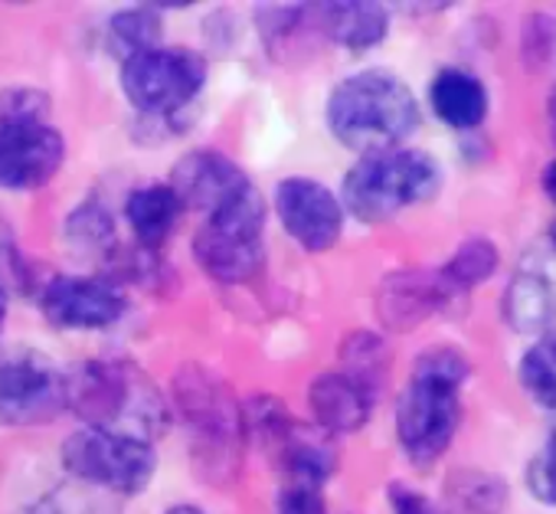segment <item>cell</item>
<instances>
[{"instance_id": "cell-8", "label": "cell", "mask_w": 556, "mask_h": 514, "mask_svg": "<svg viewBox=\"0 0 556 514\" xmlns=\"http://www.w3.org/2000/svg\"><path fill=\"white\" fill-rule=\"evenodd\" d=\"M206 83V60L197 50L157 47L122 63V89L144 115H170L197 99Z\"/></svg>"}, {"instance_id": "cell-4", "label": "cell", "mask_w": 556, "mask_h": 514, "mask_svg": "<svg viewBox=\"0 0 556 514\" xmlns=\"http://www.w3.org/2000/svg\"><path fill=\"white\" fill-rule=\"evenodd\" d=\"M442 171L435 158L416 148L367 154L344 177V210L364 223L393 220L400 210L435 197Z\"/></svg>"}, {"instance_id": "cell-27", "label": "cell", "mask_w": 556, "mask_h": 514, "mask_svg": "<svg viewBox=\"0 0 556 514\" xmlns=\"http://www.w3.org/2000/svg\"><path fill=\"white\" fill-rule=\"evenodd\" d=\"M27 514H115V507H109L102 498H96L89 491L56 488V491L43 494Z\"/></svg>"}, {"instance_id": "cell-11", "label": "cell", "mask_w": 556, "mask_h": 514, "mask_svg": "<svg viewBox=\"0 0 556 514\" xmlns=\"http://www.w3.org/2000/svg\"><path fill=\"white\" fill-rule=\"evenodd\" d=\"M465 292L455 289L442 269L429 273V269H406L390 276L380 286L377 296V312L380 322L393 331H413L422 322H429L432 315H455L462 309Z\"/></svg>"}, {"instance_id": "cell-20", "label": "cell", "mask_w": 556, "mask_h": 514, "mask_svg": "<svg viewBox=\"0 0 556 514\" xmlns=\"http://www.w3.org/2000/svg\"><path fill=\"white\" fill-rule=\"evenodd\" d=\"M161 27H164L161 8H131L109 21L105 43L122 63H128L131 57H141L161 47Z\"/></svg>"}, {"instance_id": "cell-36", "label": "cell", "mask_w": 556, "mask_h": 514, "mask_svg": "<svg viewBox=\"0 0 556 514\" xmlns=\"http://www.w3.org/2000/svg\"><path fill=\"white\" fill-rule=\"evenodd\" d=\"M167 514H206V511H200V507H193V504H177V507H170Z\"/></svg>"}, {"instance_id": "cell-23", "label": "cell", "mask_w": 556, "mask_h": 514, "mask_svg": "<svg viewBox=\"0 0 556 514\" xmlns=\"http://www.w3.org/2000/svg\"><path fill=\"white\" fill-rule=\"evenodd\" d=\"M520 384L536 406L556 413V335H543L520 358Z\"/></svg>"}, {"instance_id": "cell-3", "label": "cell", "mask_w": 556, "mask_h": 514, "mask_svg": "<svg viewBox=\"0 0 556 514\" xmlns=\"http://www.w3.org/2000/svg\"><path fill=\"white\" fill-rule=\"evenodd\" d=\"M174 403L187 426L197 436L193 459L200 472L213 481L219 475H232L242 455V406L232 397L229 384L216 377L210 367L184 364L174 374Z\"/></svg>"}, {"instance_id": "cell-31", "label": "cell", "mask_w": 556, "mask_h": 514, "mask_svg": "<svg viewBox=\"0 0 556 514\" xmlns=\"http://www.w3.org/2000/svg\"><path fill=\"white\" fill-rule=\"evenodd\" d=\"M278 514H328V504L318 485L286 481L282 494H278Z\"/></svg>"}, {"instance_id": "cell-7", "label": "cell", "mask_w": 556, "mask_h": 514, "mask_svg": "<svg viewBox=\"0 0 556 514\" xmlns=\"http://www.w3.org/2000/svg\"><path fill=\"white\" fill-rule=\"evenodd\" d=\"M455 384L416 374L396 400V436L416 465H432L452 446L462 423V400Z\"/></svg>"}, {"instance_id": "cell-26", "label": "cell", "mask_w": 556, "mask_h": 514, "mask_svg": "<svg viewBox=\"0 0 556 514\" xmlns=\"http://www.w3.org/2000/svg\"><path fill=\"white\" fill-rule=\"evenodd\" d=\"M47 112H50V96L40 89H4L0 92V131L47 122Z\"/></svg>"}, {"instance_id": "cell-30", "label": "cell", "mask_w": 556, "mask_h": 514, "mask_svg": "<svg viewBox=\"0 0 556 514\" xmlns=\"http://www.w3.org/2000/svg\"><path fill=\"white\" fill-rule=\"evenodd\" d=\"M416 374H429V377H439V380H448V384H455V387H462L465 380H468V374H471V364H468V358L465 354H458L455 348H432V351H426L419 361H416V367H413Z\"/></svg>"}, {"instance_id": "cell-15", "label": "cell", "mask_w": 556, "mask_h": 514, "mask_svg": "<svg viewBox=\"0 0 556 514\" xmlns=\"http://www.w3.org/2000/svg\"><path fill=\"white\" fill-rule=\"evenodd\" d=\"M308 406H312L315 426H321L331 436H341V432L364 429V423L370 419V410H374V393L364 390L344 371H328L312 380Z\"/></svg>"}, {"instance_id": "cell-17", "label": "cell", "mask_w": 556, "mask_h": 514, "mask_svg": "<svg viewBox=\"0 0 556 514\" xmlns=\"http://www.w3.org/2000/svg\"><path fill=\"white\" fill-rule=\"evenodd\" d=\"M429 102L432 112L458 131L478 128L488 118V89L468 70H442L429 86Z\"/></svg>"}, {"instance_id": "cell-9", "label": "cell", "mask_w": 556, "mask_h": 514, "mask_svg": "<svg viewBox=\"0 0 556 514\" xmlns=\"http://www.w3.org/2000/svg\"><path fill=\"white\" fill-rule=\"evenodd\" d=\"M66 410V374L43 354L0 364V426H40Z\"/></svg>"}, {"instance_id": "cell-29", "label": "cell", "mask_w": 556, "mask_h": 514, "mask_svg": "<svg viewBox=\"0 0 556 514\" xmlns=\"http://www.w3.org/2000/svg\"><path fill=\"white\" fill-rule=\"evenodd\" d=\"M30 279V269L21 255V246L14 239V229L0 220V289L4 292H24Z\"/></svg>"}, {"instance_id": "cell-12", "label": "cell", "mask_w": 556, "mask_h": 514, "mask_svg": "<svg viewBox=\"0 0 556 514\" xmlns=\"http://www.w3.org/2000/svg\"><path fill=\"white\" fill-rule=\"evenodd\" d=\"M66 161V141L60 128L37 122L0 131V187L4 190H37Z\"/></svg>"}, {"instance_id": "cell-35", "label": "cell", "mask_w": 556, "mask_h": 514, "mask_svg": "<svg viewBox=\"0 0 556 514\" xmlns=\"http://www.w3.org/2000/svg\"><path fill=\"white\" fill-rule=\"evenodd\" d=\"M4 325H8V292L0 289V335H4Z\"/></svg>"}, {"instance_id": "cell-28", "label": "cell", "mask_w": 556, "mask_h": 514, "mask_svg": "<svg viewBox=\"0 0 556 514\" xmlns=\"http://www.w3.org/2000/svg\"><path fill=\"white\" fill-rule=\"evenodd\" d=\"M527 488L536 501L556 507V432L543 442V449L527 465Z\"/></svg>"}, {"instance_id": "cell-24", "label": "cell", "mask_w": 556, "mask_h": 514, "mask_svg": "<svg viewBox=\"0 0 556 514\" xmlns=\"http://www.w3.org/2000/svg\"><path fill=\"white\" fill-rule=\"evenodd\" d=\"M66 236H70V242L79 249V252H86V255H92V252H109L112 249V242H115V220H112V213L99 203V200H86V203H79L73 213H70V220H66Z\"/></svg>"}, {"instance_id": "cell-6", "label": "cell", "mask_w": 556, "mask_h": 514, "mask_svg": "<svg viewBox=\"0 0 556 514\" xmlns=\"http://www.w3.org/2000/svg\"><path fill=\"white\" fill-rule=\"evenodd\" d=\"M63 465L83 485L115 494H138L151 481L157 455L151 442L138 436L83 426L66 439Z\"/></svg>"}, {"instance_id": "cell-5", "label": "cell", "mask_w": 556, "mask_h": 514, "mask_svg": "<svg viewBox=\"0 0 556 514\" xmlns=\"http://www.w3.org/2000/svg\"><path fill=\"white\" fill-rule=\"evenodd\" d=\"M193 255L206 276L226 286L249 283L265 266V200L255 187L206 216L197 229Z\"/></svg>"}, {"instance_id": "cell-14", "label": "cell", "mask_w": 556, "mask_h": 514, "mask_svg": "<svg viewBox=\"0 0 556 514\" xmlns=\"http://www.w3.org/2000/svg\"><path fill=\"white\" fill-rule=\"evenodd\" d=\"M249 187H252L249 177L226 154L210 151V148H200V151H190L187 158H180V164L174 167V177H170V190L180 197L184 210L190 206L206 216L229 206Z\"/></svg>"}, {"instance_id": "cell-25", "label": "cell", "mask_w": 556, "mask_h": 514, "mask_svg": "<svg viewBox=\"0 0 556 514\" xmlns=\"http://www.w3.org/2000/svg\"><path fill=\"white\" fill-rule=\"evenodd\" d=\"M452 494L465 514H497L504 504L501 478L484 475V472H458L452 481Z\"/></svg>"}, {"instance_id": "cell-22", "label": "cell", "mask_w": 556, "mask_h": 514, "mask_svg": "<svg viewBox=\"0 0 556 514\" xmlns=\"http://www.w3.org/2000/svg\"><path fill=\"white\" fill-rule=\"evenodd\" d=\"M497 266H501V252H497V246H494L491 239L475 236V239H465V242L452 252V260L442 266V276H445L455 289H462V292L468 296L475 286L488 283V279L497 273Z\"/></svg>"}, {"instance_id": "cell-32", "label": "cell", "mask_w": 556, "mask_h": 514, "mask_svg": "<svg viewBox=\"0 0 556 514\" xmlns=\"http://www.w3.org/2000/svg\"><path fill=\"white\" fill-rule=\"evenodd\" d=\"M390 504H393V514H442L426 494H419L416 488H406V485L390 488Z\"/></svg>"}, {"instance_id": "cell-37", "label": "cell", "mask_w": 556, "mask_h": 514, "mask_svg": "<svg viewBox=\"0 0 556 514\" xmlns=\"http://www.w3.org/2000/svg\"><path fill=\"white\" fill-rule=\"evenodd\" d=\"M549 239H553V249H556V223H553V236Z\"/></svg>"}, {"instance_id": "cell-1", "label": "cell", "mask_w": 556, "mask_h": 514, "mask_svg": "<svg viewBox=\"0 0 556 514\" xmlns=\"http://www.w3.org/2000/svg\"><path fill=\"white\" fill-rule=\"evenodd\" d=\"M66 410L89 429L128 432L144 442L167 429V403L157 387L125 361H89L66 374Z\"/></svg>"}, {"instance_id": "cell-13", "label": "cell", "mask_w": 556, "mask_h": 514, "mask_svg": "<svg viewBox=\"0 0 556 514\" xmlns=\"http://www.w3.org/2000/svg\"><path fill=\"white\" fill-rule=\"evenodd\" d=\"M40 309L47 322L56 328L96 331V328H112L125 315V296L102 279L60 276L43 289Z\"/></svg>"}, {"instance_id": "cell-16", "label": "cell", "mask_w": 556, "mask_h": 514, "mask_svg": "<svg viewBox=\"0 0 556 514\" xmlns=\"http://www.w3.org/2000/svg\"><path fill=\"white\" fill-rule=\"evenodd\" d=\"M504 315H507V325L523 331V335L549 328L556 322V283H553V276L540 266L523 263L520 273L507 286Z\"/></svg>"}, {"instance_id": "cell-33", "label": "cell", "mask_w": 556, "mask_h": 514, "mask_svg": "<svg viewBox=\"0 0 556 514\" xmlns=\"http://www.w3.org/2000/svg\"><path fill=\"white\" fill-rule=\"evenodd\" d=\"M543 187H546V193H549V200L556 203V161L546 167V174H543Z\"/></svg>"}, {"instance_id": "cell-2", "label": "cell", "mask_w": 556, "mask_h": 514, "mask_svg": "<svg viewBox=\"0 0 556 514\" xmlns=\"http://www.w3.org/2000/svg\"><path fill=\"white\" fill-rule=\"evenodd\" d=\"M328 125L344 148L367 158L400 148L419 128V102L400 76L364 70L331 92Z\"/></svg>"}, {"instance_id": "cell-19", "label": "cell", "mask_w": 556, "mask_h": 514, "mask_svg": "<svg viewBox=\"0 0 556 514\" xmlns=\"http://www.w3.org/2000/svg\"><path fill=\"white\" fill-rule=\"evenodd\" d=\"M125 213H128V223H131L138 242L148 246V249H154L177 226V220L184 213V203L170 190V184H144V187H138L128 197Z\"/></svg>"}, {"instance_id": "cell-21", "label": "cell", "mask_w": 556, "mask_h": 514, "mask_svg": "<svg viewBox=\"0 0 556 514\" xmlns=\"http://www.w3.org/2000/svg\"><path fill=\"white\" fill-rule=\"evenodd\" d=\"M341 361H344V374L354 377L364 390H370L377 397V390L387 380V367H390V354L383 338L370 335V331H354L341 341Z\"/></svg>"}, {"instance_id": "cell-18", "label": "cell", "mask_w": 556, "mask_h": 514, "mask_svg": "<svg viewBox=\"0 0 556 514\" xmlns=\"http://www.w3.org/2000/svg\"><path fill=\"white\" fill-rule=\"evenodd\" d=\"M315 21L325 27V34L348 47V50H370L387 37L390 14L380 4H367V0H348V4H325L312 11Z\"/></svg>"}, {"instance_id": "cell-34", "label": "cell", "mask_w": 556, "mask_h": 514, "mask_svg": "<svg viewBox=\"0 0 556 514\" xmlns=\"http://www.w3.org/2000/svg\"><path fill=\"white\" fill-rule=\"evenodd\" d=\"M546 118H549V131H553V138H556V86H553V92H549V99H546Z\"/></svg>"}, {"instance_id": "cell-10", "label": "cell", "mask_w": 556, "mask_h": 514, "mask_svg": "<svg viewBox=\"0 0 556 514\" xmlns=\"http://www.w3.org/2000/svg\"><path fill=\"white\" fill-rule=\"evenodd\" d=\"M275 210L286 233L308 252H325L341 239L344 206L321 180L286 177L275 190Z\"/></svg>"}]
</instances>
